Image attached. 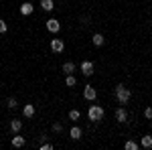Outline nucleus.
Wrapping results in <instances>:
<instances>
[{
    "instance_id": "nucleus-7",
    "label": "nucleus",
    "mask_w": 152,
    "mask_h": 150,
    "mask_svg": "<svg viewBox=\"0 0 152 150\" xmlns=\"http://www.w3.org/2000/svg\"><path fill=\"white\" fill-rule=\"evenodd\" d=\"M63 49H65V43H63L61 39H53V41H51V51H53V53H61Z\"/></svg>"
},
{
    "instance_id": "nucleus-12",
    "label": "nucleus",
    "mask_w": 152,
    "mask_h": 150,
    "mask_svg": "<svg viewBox=\"0 0 152 150\" xmlns=\"http://www.w3.org/2000/svg\"><path fill=\"white\" fill-rule=\"evenodd\" d=\"M140 146H142V148H146V150L152 148V136H150V134H146V136H142V138H140Z\"/></svg>"
},
{
    "instance_id": "nucleus-10",
    "label": "nucleus",
    "mask_w": 152,
    "mask_h": 150,
    "mask_svg": "<svg viewBox=\"0 0 152 150\" xmlns=\"http://www.w3.org/2000/svg\"><path fill=\"white\" fill-rule=\"evenodd\" d=\"M81 136H83V132H81V128H79V126H73L69 130V138L71 140H79Z\"/></svg>"
},
{
    "instance_id": "nucleus-5",
    "label": "nucleus",
    "mask_w": 152,
    "mask_h": 150,
    "mask_svg": "<svg viewBox=\"0 0 152 150\" xmlns=\"http://www.w3.org/2000/svg\"><path fill=\"white\" fill-rule=\"evenodd\" d=\"M94 71H95V67H94V63H91V61H83V63H81V73L85 75V77H91V75H94Z\"/></svg>"
},
{
    "instance_id": "nucleus-19",
    "label": "nucleus",
    "mask_w": 152,
    "mask_h": 150,
    "mask_svg": "<svg viewBox=\"0 0 152 150\" xmlns=\"http://www.w3.org/2000/svg\"><path fill=\"white\" fill-rule=\"evenodd\" d=\"M79 116H81V114H79L77 110H71V112H69V120H71V122H77V120H79Z\"/></svg>"
},
{
    "instance_id": "nucleus-18",
    "label": "nucleus",
    "mask_w": 152,
    "mask_h": 150,
    "mask_svg": "<svg viewBox=\"0 0 152 150\" xmlns=\"http://www.w3.org/2000/svg\"><path fill=\"white\" fill-rule=\"evenodd\" d=\"M124 148H126V150H138V148H140V144L134 142V140H128V142L124 144Z\"/></svg>"
},
{
    "instance_id": "nucleus-26",
    "label": "nucleus",
    "mask_w": 152,
    "mask_h": 150,
    "mask_svg": "<svg viewBox=\"0 0 152 150\" xmlns=\"http://www.w3.org/2000/svg\"><path fill=\"white\" fill-rule=\"evenodd\" d=\"M150 24H152V20H150Z\"/></svg>"
},
{
    "instance_id": "nucleus-1",
    "label": "nucleus",
    "mask_w": 152,
    "mask_h": 150,
    "mask_svg": "<svg viewBox=\"0 0 152 150\" xmlns=\"http://www.w3.org/2000/svg\"><path fill=\"white\" fill-rule=\"evenodd\" d=\"M130 97H132V91H130V87H126V85H116V102L120 105H126L130 102Z\"/></svg>"
},
{
    "instance_id": "nucleus-14",
    "label": "nucleus",
    "mask_w": 152,
    "mask_h": 150,
    "mask_svg": "<svg viewBox=\"0 0 152 150\" xmlns=\"http://www.w3.org/2000/svg\"><path fill=\"white\" fill-rule=\"evenodd\" d=\"M91 43H94L95 47H102V45L105 43V37H104V35H99V33H95V35L91 37Z\"/></svg>"
},
{
    "instance_id": "nucleus-2",
    "label": "nucleus",
    "mask_w": 152,
    "mask_h": 150,
    "mask_svg": "<svg viewBox=\"0 0 152 150\" xmlns=\"http://www.w3.org/2000/svg\"><path fill=\"white\" fill-rule=\"evenodd\" d=\"M104 108L102 105H97V104H94V105H89V110H87V118L91 120V122H102L104 120Z\"/></svg>"
},
{
    "instance_id": "nucleus-9",
    "label": "nucleus",
    "mask_w": 152,
    "mask_h": 150,
    "mask_svg": "<svg viewBox=\"0 0 152 150\" xmlns=\"http://www.w3.org/2000/svg\"><path fill=\"white\" fill-rule=\"evenodd\" d=\"M35 112H37V110H35V105H33V104H24L23 105V116H24V118H33Z\"/></svg>"
},
{
    "instance_id": "nucleus-8",
    "label": "nucleus",
    "mask_w": 152,
    "mask_h": 150,
    "mask_svg": "<svg viewBox=\"0 0 152 150\" xmlns=\"http://www.w3.org/2000/svg\"><path fill=\"white\" fill-rule=\"evenodd\" d=\"M10 144L14 146V148H23L24 144H26V140H24V136H12V140H10Z\"/></svg>"
},
{
    "instance_id": "nucleus-15",
    "label": "nucleus",
    "mask_w": 152,
    "mask_h": 150,
    "mask_svg": "<svg viewBox=\"0 0 152 150\" xmlns=\"http://www.w3.org/2000/svg\"><path fill=\"white\" fill-rule=\"evenodd\" d=\"M41 8L45 12H51L55 8V2H53V0H41Z\"/></svg>"
},
{
    "instance_id": "nucleus-16",
    "label": "nucleus",
    "mask_w": 152,
    "mask_h": 150,
    "mask_svg": "<svg viewBox=\"0 0 152 150\" xmlns=\"http://www.w3.org/2000/svg\"><path fill=\"white\" fill-rule=\"evenodd\" d=\"M63 71H65V75L73 73V71H75V63H73V61H65V63H63Z\"/></svg>"
},
{
    "instance_id": "nucleus-24",
    "label": "nucleus",
    "mask_w": 152,
    "mask_h": 150,
    "mask_svg": "<svg viewBox=\"0 0 152 150\" xmlns=\"http://www.w3.org/2000/svg\"><path fill=\"white\" fill-rule=\"evenodd\" d=\"M41 150H53V144L51 142H45V144H41Z\"/></svg>"
},
{
    "instance_id": "nucleus-3",
    "label": "nucleus",
    "mask_w": 152,
    "mask_h": 150,
    "mask_svg": "<svg viewBox=\"0 0 152 150\" xmlns=\"http://www.w3.org/2000/svg\"><path fill=\"white\" fill-rule=\"evenodd\" d=\"M83 97H85L87 102H94L95 97H97V89H95L94 85H85V89H83Z\"/></svg>"
},
{
    "instance_id": "nucleus-17",
    "label": "nucleus",
    "mask_w": 152,
    "mask_h": 150,
    "mask_svg": "<svg viewBox=\"0 0 152 150\" xmlns=\"http://www.w3.org/2000/svg\"><path fill=\"white\" fill-rule=\"evenodd\" d=\"M65 85H67V87H75V85H77V79L73 77V73L65 75Z\"/></svg>"
},
{
    "instance_id": "nucleus-13",
    "label": "nucleus",
    "mask_w": 152,
    "mask_h": 150,
    "mask_svg": "<svg viewBox=\"0 0 152 150\" xmlns=\"http://www.w3.org/2000/svg\"><path fill=\"white\" fill-rule=\"evenodd\" d=\"M10 130L14 132V134H18V132L23 130V122H20V120H16V118L10 120Z\"/></svg>"
},
{
    "instance_id": "nucleus-11",
    "label": "nucleus",
    "mask_w": 152,
    "mask_h": 150,
    "mask_svg": "<svg viewBox=\"0 0 152 150\" xmlns=\"http://www.w3.org/2000/svg\"><path fill=\"white\" fill-rule=\"evenodd\" d=\"M33 8H35V6H33L31 2H23V4H20V14L28 16V14H33Z\"/></svg>"
},
{
    "instance_id": "nucleus-6",
    "label": "nucleus",
    "mask_w": 152,
    "mask_h": 150,
    "mask_svg": "<svg viewBox=\"0 0 152 150\" xmlns=\"http://www.w3.org/2000/svg\"><path fill=\"white\" fill-rule=\"evenodd\" d=\"M114 118H116L120 124H124V122L128 120V112H126V108H124V105H120V108L116 110V114H114Z\"/></svg>"
},
{
    "instance_id": "nucleus-22",
    "label": "nucleus",
    "mask_w": 152,
    "mask_h": 150,
    "mask_svg": "<svg viewBox=\"0 0 152 150\" xmlns=\"http://www.w3.org/2000/svg\"><path fill=\"white\" fill-rule=\"evenodd\" d=\"M6 31H8V24H6L4 20H2V18H0V35H4Z\"/></svg>"
},
{
    "instance_id": "nucleus-23",
    "label": "nucleus",
    "mask_w": 152,
    "mask_h": 150,
    "mask_svg": "<svg viewBox=\"0 0 152 150\" xmlns=\"http://www.w3.org/2000/svg\"><path fill=\"white\" fill-rule=\"evenodd\" d=\"M144 118H146V120H152V108H146V110H144Z\"/></svg>"
},
{
    "instance_id": "nucleus-25",
    "label": "nucleus",
    "mask_w": 152,
    "mask_h": 150,
    "mask_svg": "<svg viewBox=\"0 0 152 150\" xmlns=\"http://www.w3.org/2000/svg\"><path fill=\"white\" fill-rule=\"evenodd\" d=\"M0 87H2V81H0Z\"/></svg>"
},
{
    "instance_id": "nucleus-20",
    "label": "nucleus",
    "mask_w": 152,
    "mask_h": 150,
    "mask_svg": "<svg viewBox=\"0 0 152 150\" xmlns=\"http://www.w3.org/2000/svg\"><path fill=\"white\" fill-rule=\"evenodd\" d=\"M6 105H8V110H14V108L18 105V102H16L14 97H8V100H6Z\"/></svg>"
},
{
    "instance_id": "nucleus-4",
    "label": "nucleus",
    "mask_w": 152,
    "mask_h": 150,
    "mask_svg": "<svg viewBox=\"0 0 152 150\" xmlns=\"http://www.w3.org/2000/svg\"><path fill=\"white\" fill-rule=\"evenodd\" d=\"M47 31L53 33V35H57L59 31H61V23H59L57 18H49L47 20Z\"/></svg>"
},
{
    "instance_id": "nucleus-21",
    "label": "nucleus",
    "mask_w": 152,
    "mask_h": 150,
    "mask_svg": "<svg viewBox=\"0 0 152 150\" xmlns=\"http://www.w3.org/2000/svg\"><path fill=\"white\" fill-rule=\"evenodd\" d=\"M53 132H55V134H61V132H63V124H61V122H55V124H53Z\"/></svg>"
}]
</instances>
